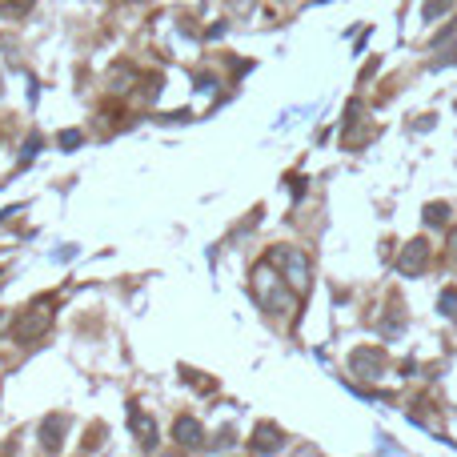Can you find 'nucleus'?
Returning a JSON list of instances; mask_svg holds the SVG:
<instances>
[{
	"instance_id": "f257e3e1",
	"label": "nucleus",
	"mask_w": 457,
	"mask_h": 457,
	"mask_svg": "<svg viewBox=\"0 0 457 457\" xmlns=\"http://www.w3.org/2000/svg\"><path fill=\"white\" fill-rule=\"evenodd\" d=\"M253 297H257L261 309H269V313H285L289 317L297 309V289L273 269V261H265V265L253 269Z\"/></svg>"
},
{
	"instance_id": "f03ea898",
	"label": "nucleus",
	"mask_w": 457,
	"mask_h": 457,
	"mask_svg": "<svg viewBox=\"0 0 457 457\" xmlns=\"http://www.w3.org/2000/svg\"><path fill=\"white\" fill-rule=\"evenodd\" d=\"M269 261H273V269L281 273L297 293H305V289H309V257H305L297 245H273Z\"/></svg>"
},
{
	"instance_id": "7ed1b4c3",
	"label": "nucleus",
	"mask_w": 457,
	"mask_h": 457,
	"mask_svg": "<svg viewBox=\"0 0 457 457\" xmlns=\"http://www.w3.org/2000/svg\"><path fill=\"white\" fill-rule=\"evenodd\" d=\"M425 265H429V241H421V237L405 241L401 257H397V273H401V277H421Z\"/></svg>"
},
{
	"instance_id": "20e7f679",
	"label": "nucleus",
	"mask_w": 457,
	"mask_h": 457,
	"mask_svg": "<svg viewBox=\"0 0 457 457\" xmlns=\"http://www.w3.org/2000/svg\"><path fill=\"white\" fill-rule=\"evenodd\" d=\"M381 369H385V353H381V349H369V345L353 349V357H349V373H357V377H381Z\"/></svg>"
},
{
	"instance_id": "39448f33",
	"label": "nucleus",
	"mask_w": 457,
	"mask_h": 457,
	"mask_svg": "<svg viewBox=\"0 0 457 457\" xmlns=\"http://www.w3.org/2000/svg\"><path fill=\"white\" fill-rule=\"evenodd\" d=\"M49 321H52L49 309H40V305H37V309H28L25 317L16 321V341H37V337L49 329Z\"/></svg>"
},
{
	"instance_id": "423d86ee",
	"label": "nucleus",
	"mask_w": 457,
	"mask_h": 457,
	"mask_svg": "<svg viewBox=\"0 0 457 457\" xmlns=\"http://www.w3.org/2000/svg\"><path fill=\"white\" fill-rule=\"evenodd\" d=\"M173 437H177V445H185V449H201V445H205V425H201L197 417H177Z\"/></svg>"
},
{
	"instance_id": "0eeeda50",
	"label": "nucleus",
	"mask_w": 457,
	"mask_h": 457,
	"mask_svg": "<svg viewBox=\"0 0 457 457\" xmlns=\"http://www.w3.org/2000/svg\"><path fill=\"white\" fill-rule=\"evenodd\" d=\"M129 425H133L136 441L145 445V449H153V445H157V425H153V417H145V413H141V405H136V401H129Z\"/></svg>"
},
{
	"instance_id": "6e6552de",
	"label": "nucleus",
	"mask_w": 457,
	"mask_h": 457,
	"mask_svg": "<svg viewBox=\"0 0 457 457\" xmlns=\"http://www.w3.org/2000/svg\"><path fill=\"white\" fill-rule=\"evenodd\" d=\"M281 429L273 425V421H261L257 429H253V441H249V449L253 453H273V449H281Z\"/></svg>"
},
{
	"instance_id": "1a4fd4ad",
	"label": "nucleus",
	"mask_w": 457,
	"mask_h": 457,
	"mask_svg": "<svg viewBox=\"0 0 457 457\" xmlns=\"http://www.w3.org/2000/svg\"><path fill=\"white\" fill-rule=\"evenodd\" d=\"M64 429H69V417H64V413L49 417L44 425H40V445H44V449H61V433Z\"/></svg>"
},
{
	"instance_id": "9d476101",
	"label": "nucleus",
	"mask_w": 457,
	"mask_h": 457,
	"mask_svg": "<svg viewBox=\"0 0 457 457\" xmlns=\"http://www.w3.org/2000/svg\"><path fill=\"white\" fill-rule=\"evenodd\" d=\"M453 40H457V20H449V25L433 37V52H453Z\"/></svg>"
},
{
	"instance_id": "9b49d317",
	"label": "nucleus",
	"mask_w": 457,
	"mask_h": 457,
	"mask_svg": "<svg viewBox=\"0 0 457 457\" xmlns=\"http://www.w3.org/2000/svg\"><path fill=\"white\" fill-rule=\"evenodd\" d=\"M133 69H129V64H117V69H112V76H109V81H112V93H129V88H133V85H129V81H133Z\"/></svg>"
},
{
	"instance_id": "f8f14e48",
	"label": "nucleus",
	"mask_w": 457,
	"mask_h": 457,
	"mask_svg": "<svg viewBox=\"0 0 457 457\" xmlns=\"http://www.w3.org/2000/svg\"><path fill=\"white\" fill-rule=\"evenodd\" d=\"M437 309H441V317H449V321L457 317V289H453V285H449V289L437 297Z\"/></svg>"
},
{
	"instance_id": "ddd939ff",
	"label": "nucleus",
	"mask_w": 457,
	"mask_h": 457,
	"mask_svg": "<svg viewBox=\"0 0 457 457\" xmlns=\"http://www.w3.org/2000/svg\"><path fill=\"white\" fill-rule=\"evenodd\" d=\"M449 8H453V0H425V4H421V16H425V20H437V16H445Z\"/></svg>"
},
{
	"instance_id": "4468645a",
	"label": "nucleus",
	"mask_w": 457,
	"mask_h": 457,
	"mask_svg": "<svg viewBox=\"0 0 457 457\" xmlns=\"http://www.w3.org/2000/svg\"><path fill=\"white\" fill-rule=\"evenodd\" d=\"M421 221L429 225V229H433V225H445V221H449V205H425Z\"/></svg>"
},
{
	"instance_id": "2eb2a0df",
	"label": "nucleus",
	"mask_w": 457,
	"mask_h": 457,
	"mask_svg": "<svg viewBox=\"0 0 457 457\" xmlns=\"http://www.w3.org/2000/svg\"><path fill=\"white\" fill-rule=\"evenodd\" d=\"M81 141H85V133H81V129H64V133L57 136V145H61L64 153H73V148H81Z\"/></svg>"
},
{
	"instance_id": "dca6fc26",
	"label": "nucleus",
	"mask_w": 457,
	"mask_h": 457,
	"mask_svg": "<svg viewBox=\"0 0 457 457\" xmlns=\"http://www.w3.org/2000/svg\"><path fill=\"white\" fill-rule=\"evenodd\" d=\"M37 0H0V8H4V16H25L28 8H32Z\"/></svg>"
},
{
	"instance_id": "f3484780",
	"label": "nucleus",
	"mask_w": 457,
	"mask_h": 457,
	"mask_svg": "<svg viewBox=\"0 0 457 457\" xmlns=\"http://www.w3.org/2000/svg\"><path fill=\"white\" fill-rule=\"evenodd\" d=\"M253 4H257V0H229V8H233V13H249Z\"/></svg>"
},
{
	"instance_id": "a211bd4d",
	"label": "nucleus",
	"mask_w": 457,
	"mask_h": 457,
	"mask_svg": "<svg viewBox=\"0 0 457 457\" xmlns=\"http://www.w3.org/2000/svg\"><path fill=\"white\" fill-rule=\"evenodd\" d=\"M76 257V245H64L61 253H57V261H73Z\"/></svg>"
},
{
	"instance_id": "6ab92c4d",
	"label": "nucleus",
	"mask_w": 457,
	"mask_h": 457,
	"mask_svg": "<svg viewBox=\"0 0 457 457\" xmlns=\"http://www.w3.org/2000/svg\"><path fill=\"white\" fill-rule=\"evenodd\" d=\"M449 249H453V257H457V229H453V237H449Z\"/></svg>"
},
{
	"instance_id": "aec40b11",
	"label": "nucleus",
	"mask_w": 457,
	"mask_h": 457,
	"mask_svg": "<svg viewBox=\"0 0 457 457\" xmlns=\"http://www.w3.org/2000/svg\"><path fill=\"white\" fill-rule=\"evenodd\" d=\"M0 93H4V85H0Z\"/></svg>"
}]
</instances>
